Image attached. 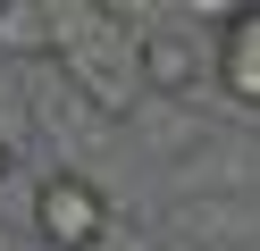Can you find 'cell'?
Instances as JSON below:
<instances>
[{"instance_id":"obj_1","label":"cell","mask_w":260,"mask_h":251,"mask_svg":"<svg viewBox=\"0 0 260 251\" xmlns=\"http://www.w3.org/2000/svg\"><path fill=\"white\" fill-rule=\"evenodd\" d=\"M34 234L51 251H101L109 243V193L92 176H76V167L42 176L34 184Z\"/></svg>"},{"instance_id":"obj_2","label":"cell","mask_w":260,"mask_h":251,"mask_svg":"<svg viewBox=\"0 0 260 251\" xmlns=\"http://www.w3.org/2000/svg\"><path fill=\"white\" fill-rule=\"evenodd\" d=\"M218 84H226V100L260 109V9L218 17Z\"/></svg>"},{"instance_id":"obj_3","label":"cell","mask_w":260,"mask_h":251,"mask_svg":"<svg viewBox=\"0 0 260 251\" xmlns=\"http://www.w3.org/2000/svg\"><path fill=\"white\" fill-rule=\"evenodd\" d=\"M202 76V59H193L185 33H143V84H168V92H185V84Z\"/></svg>"},{"instance_id":"obj_4","label":"cell","mask_w":260,"mask_h":251,"mask_svg":"<svg viewBox=\"0 0 260 251\" xmlns=\"http://www.w3.org/2000/svg\"><path fill=\"white\" fill-rule=\"evenodd\" d=\"M59 9H34V0H0V50H59Z\"/></svg>"}]
</instances>
